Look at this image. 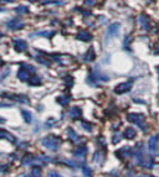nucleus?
Listing matches in <instances>:
<instances>
[{"label": "nucleus", "mask_w": 159, "mask_h": 177, "mask_svg": "<svg viewBox=\"0 0 159 177\" xmlns=\"http://www.w3.org/2000/svg\"><path fill=\"white\" fill-rule=\"evenodd\" d=\"M41 143H42V145H44L45 147H47L49 150H57L59 146H60V144H61L60 139L55 138V136H47V138H44V139L41 140Z\"/></svg>", "instance_id": "f257e3e1"}, {"label": "nucleus", "mask_w": 159, "mask_h": 177, "mask_svg": "<svg viewBox=\"0 0 159 177\" xmlns=\"http://www.w3.org/2000/svg\"><path fill=\"white\" fill-rule=\"evenodd\" d=\"M128 120L132 121V123H134L136 125L140 126L142 130H145L144 126H143V121H144V116L142 114H129L128 115Z\"/></svg>", "instance_id": "f03ea898"}, {"label": "nucleus", "mask_w": 159, "mask_h": 177, "mask_svg": "<svg viewBox=\"0 0 159 177\" xmlns=\"http://www.w3.org/2000/svg\"><path fill=\"white\" fill-rule=\"evenodd\" d=\"M5 25H6V27H9V29H11V30H20L25 26V24L19 19H12V20L8 21Z\"/></svg>", "instance_id": "7ed1b4c3"}, {"label": "nucleus", "mask_w": 159, "mask_h": 177, "mask_svg": "<svg viewBox=\"0 0 159 177\" xmlns=\"http://www.w3.org/2000/svg\"><path fill=\"white\" fill-rule=\"evenodd\" d=\"M14 47H15L16 51L22 52V51H25L26 48H28V44H26V41L21 40V38H15L14 40Z\"/></svg>", "instance_id": "20e7f679"}, {"label": "nucleus", "mask_w": 159, "mask_h": 177, "mask_svg": "<svg viewBox=\"0 0 159 177\" xmlns=\"http://www.w3.org/2000/svg\"><path fill=\"white\" fill-rule=\"evenodd\" d=\"M132 88V80H128L126 83H122L116 87V93L121 94V93H124V92H128L129 89Z\"/></svg>", "instance_id": "39448f33"}, {"label": "nucleus", "mask_w": 159, "mask_h": 177, "mask_svg": "<svg viewBox=\"0 0 159 177\" xmlns=\"http://www.w3.org/2000/svg\"><path fill=\"white\" fill-rule=\"evenodd\" d=\"M118 29H119V24L118 22H116V24H112V25H110V27L107 29V36L108 37H113V36H117V34H118Z\"/></svg>", "instance_id": "423d86ee"}, {"label": "nucleus", "mask_w": 159, "mask_h": 177, "mask_svg": "<svg viewBox=\"0 0 159 177\" xmlns=\"http://www.w3.org/2000/svg\"><path fill=\"white\" fill-rule=\"evenodd\" d=\"M77 40H81V41H90V40H92V35L90 34V32H87V31H80L78 34H77Z\"/></svg>", "instance_id": "0eeeda50"}, {"label": "nucleus", "mask_w": 159, "mask_h": 177, "mask_svg": "<svg viewBox=\"0 0 159 177\" xmlns=\"http://www.w3.org/2000/svg\"><path fill=\"white\" fill-rule=\"evenodd\" d=\"M139 24L142 26L143 30H149V22H148V18L145 15H140L139 18Z\"/></svg>", "instance_id": "6e6552de"}, {"label": "nucleus", "mask_w": 159, "mask_h": 177, "mask_svg": "<svg viewBox=\"0 0 159 177\" xmlns=\"http://www.w3.org/2000/svg\"><path fill=\"white\" fill-rule=\"evenodd\" d=\"M95 58H96V53H95V50L91 47V48L87 51V53H86L85 56H83V60L90 62V61H93Z\"/></svg>", "instance_id": "1a4fd4ad"}, {"label": "nucleus", "mask_w": 159, "mask_h": 177, "mask_svg": "<svg viewBox=\"0 0 159 177\" xmlns=\"http://www.w3.org/2000/svg\"><path fill=\"white\" fill-rule=\"evenodd\" d=\"M69 115H70L71 119H77V118H80V116H81V109H80V108H71Z\"/></svg>", "instance_id": "9d476101"}, {"label": "nucleus", "mask_w": 159, "mask_h": 177, "mask_svg": "<svg viewBox=\"0 0 159 177\" xmlns=\"http://www.w3.org/2000/svg\"><path fill=\"white\" fill-rule=\"evenodd\" d=\"M158 141H159V135H155V136H153V138H151V140H149V149L152 150H157V147H158Z\"/></svg>", "instance_id": "9b49d317"}, {"label": "nucleus", "mask_w": 159, "mask_h": 177, "mask_svg": "<svg viewBox=\"0 0 159 177\" xmlns=\"http://www.w3.org/2000/svg\"><path fill=\"white\" fill-rule=\"evenodd\" d=\"M18 78L20 79V80H29V72L25 70V68H21V70L19 71V73H18Z\"/></svg>", "instance_id": "f8f14e48"}, {"label": "nucleus", "mask_w": 159, "mask_h": 177, "mask_svg": "<svg viewBox=\"0 0 159 177\" xmlns=\"http://www.w3.org/2000/svg\"><path fill=\"white\" fill-rule=\"evenodd\" d=\"M86 152H87L86 147H85V146H82V147H78V149H76L75 151H73V155H75L76 157H83V156L86 155Z\"/></svg>", "instance_id": "ddd939ff"}, {"label": "nucleus", "mask_w": 159, "mask_h": 177, "mask_svg": "<svg viewBox=\"0 0 159 177\" xmlns=\"http://www.w3.org/2000/svg\"><path fill=\"white\" fill-rule=\"evenodd\" d=\"M136 136V130L134 129H132V128H127L126 131H124V138L126 139H133Z\"/></svg>", "instance_id": "4468645a"}, {"label": "nucleus", "mask_w": 159, "mask_h": 177, "mask_svg": "<svg viewBox=\"0 0 159 177\" xmlns=\"http://www.w3.org/2000/svg\"><path fill=\"white\" fill-rule=\"evenodd\" d=\"M67 134H69V138H70L72 141H77V140H78V135H77L71 128L67 130Z\"/></svg>", "instance_id": "2eb2a0df"}, {"label": "nucleus", "mask_w": 159, "mask_h": 177, "mask_svg": "<svg viewBox=\"0 0 159 177\" xmlns=\"http://www.w3.org/2000/svg\"><path fill=\"white\" fill-rule=\"evenodd\" d=\"M2 138H9L10 141H14V138H12L9 133H6L5 130H0V139H2Z\"/></svg>", "instance_id": "dca6fc26"}, {"label": "nucleus", "mask_w": 159, "mask_h": 177, "mask_svg": "<svg viewBox=\"0 0 159 177\" xmlns=\"http://www.w3.org/2000/svg\"><path fill=\"white\" fill-rule=\"evenodd\" d=\"M22 115H24V118H25V120H26V123H31V119H32V115L28 112V110H22Z\"/></svg>", "instance_id": "f3484780"}, {"label": "nucleus", "mask_w": 159, "mask_h": 177, "mask_svg": "<svg viewBox=\"0 0 159 177\" xmlns=\"http://www.w3.org/2000/svg\"><path fill=\"white\" fill-rule=\"evenodd\" d=\"M55 32L54 31H41V32H36V35L39 36H45V37H51Z\"/></svg>", "instance_id": "a211bd4d"}, {"label": "nucleus", "mask_w": 159, "mask_h": 177, "mask_svg": "<svg viewBox=\"0 0 159 177\" xmlns=\"http://www.w3.org/2000/svg\"><path fill=\"white\" fill-rule=\"evenodd\" d=\"M15 11L18 14H25V12H28V8H26V6H18L15 9Z\"/></svg>", "instance_id": "6ab92c4d"}, {"label": "nucleus", "mask_w": 159, "mask_h": 177, "mask_svg": "<svg viewBox=\"0 0 159 177\" xmlns=\"http://www.w3.org/2000/svg\"><path fill=\"white\" fill-rule=\"evenodd\" d=\"M82 126H83V128H86V130H87V131H91V130H92V125H91V124H88V123H86V121H82Z\"/></svg>", "instance_id": "aec40b11"}, {"label": "nucleus", "mask_w": 159, "mask_h": 177, "mask_svg": "<svg viewBox=\"0 0 159 177\" xmlns=\"http://www.w3.org/2000/svg\"><path fill=\"white\" fill-rule=\"evenodd\" d=\"M83 175H85L86 177H90V176H91V171L88 170V167H83Z\"/></svg>", "instance_id": "412c9836"}, {"label": "nucleus", "mask_w": 159, "mask_h": 177, "mask_svg": "<svg viewBox=\"0 0 159 177\" xmlns=\"http://www.w3.org/2000/svg\"><path fill=\"white\" fill-rule=\"evenodd\" d=\"M49 176H50V177H61L57 172H50V175H49Z\"/></svg>", "instance_id": "4be33fe9"}, {"label": "nucleus", "mask_w": 159, "mask_h": 177, "mask_svg": "<svg viewBox=\"0 0 159 177\" xmlns=\"http://www.w3.org/2000/svg\"><path fill=\"white\" fill-rule=\"evenodd\" d=\"M0 2H2L3 4H5V3H14L15 0H0Z\"/></svg>", "instance_id": "5701e85b"}, {"label": "nucleus", "mask_w": 159, "mask_h": 177, "mask_svg": "<svg viewBox=\"0 0 159 177\" xmlns=\"http://www.w3.org/2000/svg\"><path fill=\"white\" fill-rule=\"evenodd\" d=\"M4 121H5L4 119H2V118H0V123H4Z\"/></svg>", "instance_id": "b1692460"}, {"label": "nucleus", "mask_w": 159, "mask_h": 177, "mask_svg": "<svg viewBox=\"0 0 159 177\" xmlns=\"http://www.w3.org/2000/svg\"><path fill=\"white\" fill-rule=\"evenodd\" d=\"M0 11H4V9H0Z\"/></svg>", "instance_id": "393cba45"}]
</instances>
